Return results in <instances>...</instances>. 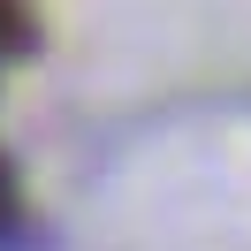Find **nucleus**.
Instances as JSON below:
<instances>
[{"instance_id": "nucleus-2", "label": "nucleus", "mask_w": 251, "mask_h": 251, "mask_svg": "<svg viewBox=\"0 0 251 251\" xmlns=\"http://www.w3.org/2000/svg\"><path fill=\"white\" fill-rule=\"evenodd\" d=\"M23 38H31L23 8H16V0H0V53H8V46H23Z\"/></svg>"}, {"instance_id": "nucleus-1", "label": "nucleus", "mask_w": 251, "mask_h": 251, "mask_svg": "<svg viewBox=\"0 0 251 251\" xmlns=\"http://www.w3.org/2000/svg\"><path fill=\"white\" fill-rule=\"evenodd\" d=\"M23 221V190H16V168H8V152H0V236H16Z\"/></svg>"}]
</instances>
